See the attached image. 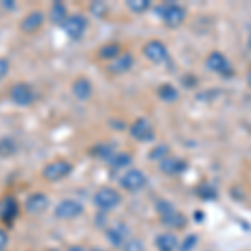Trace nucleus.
Wrapping results in <instances>:
<instances>
[{
    "label": "nucleus",
    "instance_id": "nucleus-1",
    "mask_svg": "<svg viewBox=\"0 0 251 251\" xmlns=\"http://www.w3.org/2000/svg\"><path fill=\"white\" fill-rule=\"evenodd\" d=\"M94 203L102 211H109L121 204V194L111 188H102L94 194Z\"/></svg>",
    "mask_w": 251,
    "mask_h": 251
},
{
    "label": "nucleus",
    "instance_id": "nucleus-2",
    "mask_svg": "<svg viewBox=\"0 0 251 251\" xmlns=\"http://www.w3.org/2000/svg\"><path fill=\"white\" fill-rule=\"evenodd\" d=\"M72 171V164L69 161H54V163L47 164L42 171V176L47 181H60L66 176H69Z\"/></svg>",
    "mask_w": 251,
    "mask_h": 251
},
{
    "label": "nucleus",
    "instance_id": "nucleus-3",
    "mask_svg": "<svg viewBox=\"0 0 251 251\" xmlns=\"http://www.w3.org/2000/svg\"><path fill=\"white\" fill-rule=\"evenodd\" d=\"M82 213H84L82 203H79L75 200H64L55 208V216L59 220H74V218L80 216Z\"/></svg>",
    "mask_w": 251,
    "mask_h": 251
},
{
    "label": "nucleus",
    "instance_id": "nucleus-4",
    "mask_svg": "<svg viewBox=\"0 0 251 251\" xmlns=\"http://www.w3.org/2000/svg\"><path fill=\"white\" fill-rule=\"evenodd\" d=\"M10 97L17 106H29L35 100V92L29 84H24V82H19L12 87L10 91Z\"/></svg>",
    "mask_w": 251,
    "mask_h": 251
},
{
    "label": "nucleus",
    "instance_id": "nucleus-5",
    "mask_svg": "<svg viewBox=\"0 0 251 251\" xmlns=\"http://www.w3.org/2000/svg\"><path fill=\"white\" fill-rule=\"evenodd\" d=\"M62 29L71 39H80L87 29V20L82 15H69L62 24Z\"/></svg>",
    "mask_w": 251,
    "mask_h": 251
},
{
    "label": "nucleus",
    "instance_id": "nucleus-6",
    "mask_svg": "<svg viewBox=\"0 0 251 251\" xmlns=\"http://www.w3.org/2000/svg\"><path fill=\"white\" fill-rule=\"evenodd\" d=\"M146 184V174L139 169H131L121 177V186L127 191H139Z\"/></svg>",
    "mask_w": 251,
    "mask_h": 251
},
{
    "label": "nucleus",
    "instance_id": "nucleus-7",
    "mask_svg": "<svg viewBox=\"0 0 251 251\" xmlns=\"http://www.w3.org/2000/svg\"><path fill=\"white\" fill-rule=\"evenodd\" d=\"M144 55L148 57L151 62H156V64H161L168 59V49L163 42L159 40H151L144 46Z\"/></svg>",
    "mask_w": 251,
    "mask_h": 251
},
{
    "label": "nucleus",
    "instance_id": "nucleus-8",
    "mask_svg": "<svg viewBox=\"0 0 251 251\" xmlns=\"http://www.w3.org/2000/svg\"><path fill=\"white\" fill-rule=\"evenodd\" d=\"M131 136L137 141H151L154 137V129L148 119H137L131 126Z\"/></svg>",
    "mask_w": 251,
    "mask_h": 251
},
{
    "label": "nucleus",
    "instance_id": "nucleus-9",
    "mask_svg": "<svg viewBox=\"0 0 251 251\" xmlns=\"http://www.w3.org/2000/svg\"><path fill=\"white\" fill-rule=\"evenodd\" d=\"M19 214V203L14 196H5L0 200V220L12 223Z\"/></svg>",
    "mask_w": 251,
    "mask_h": 251
},
{
    "label": "nucleus",
    "instance_id": "nucleus-10",
    "mask_svg": "<svg viewBox=\"0 0 251 251\" xmlns=\"http://www.w3.org/2000/svg\"><path fill=\"white\" fill-rule=\"evenodd\" d=\"M161 17L169 27H177L184 20V10L179 5L173 3V5H166L161 9Z\"/></svg>",
    "mask_w": 251,
    "mask_h": 251
},
{
    "label": "nucleus",
    "instance_id": "nucleus-11",
    "mask_svg": "<svg viewBox=\"0 0 251 251\" xmlns=\"http://www.w3.org/2000/svg\"><path fill=\"white\" fill-rule=\"evenodd\" d=\"M47 206H49V200L46 194H42V193H34L25 200V209L30 214L44 213L47 209Z\"/></svg>",
    "mask_w": 251,
    "mask_h": 251
},
{
    "label": "nucleus",
    "instance_id": "nucleus-12",
    "mask_svg": "<svg viewBox=\"0 0 251 251\" xmlns=\"http://www.w3.org/2000/svg\"><path fill=\"white\" fill-rule=\"evenodd\" d=\"M44 24V14L40 10H34L30 14H27L24 20L20 22V29H22L25 34H32V32L39 30Z\"/></svg>",
    "mask_w": 251,
    "mask_h": 251
},
{
    "label": "nucleus",
    "instance_id": "nucleus-13",
    "mask_svg": "<svg viewBox=\"0 0 251 251\" xmlns=\"http://www.w3.org/2000/svg\"><path fill=\"white\" fill-rule=\"evenodd\" d=\"M206 67L213 72L225 74V72L229 71V62L226 60L225 55L220 54V52H213V54L208 55V59H206Z\"/></svg>",
    "mask_w": 251,
    "mask_h": 251
},
{
    "label": "nucleus",
    "instance_id": "nucleus-14",
    "mask_svg": "<svg viewBox=\"0 0 251 251\" xmlns=\"http://www.w3.org/2000/svg\"><path fill=\"white\" fill-rule=\"evenodd\" d=\"M161 171L169 174V176H176V174L183 173L186 169V163L183 159H177V157H166L159 163Z\"/></svg>",
    "mask_w": 251,
    "mask_h": 251
},
{
    "label": "nucleus",
    "instance_id": "nucleus-15",
    "mask_svg": "<svg viewBox=\"0 0 251 251\" xmlns=\"http://www.w3.org/2000/svg\"><path fill=\"white\" fill-rule=\"evenodd\" d=\"M107 238L114 246H123L124 243L129 240V238H127V228H126L124 225L112 226V228L107 229Z\"/></svg>",
    "mask_w": 251,
    "mask_h": 251
},
{
    "label": "nucleus",
    "instance_id": "nucleus-16",
    "mask_svg": "<svg viewBox=\"0 0 251 251\" xmlns=\"http://www.w3.org/2000/svg\"><path fill=\"white\" fill-rule=\"evenodd\" d=\"M72 92H74V96L77 97L79 100H86L92 94V84L89 82L87 79L80 77L72 84Z\"/></svg>",
    "mask_w": 251,
    "mask_h": 251
},
{
    "label": "nucleus",
    "instance_id": "nucleus-17",
    "mask_svg": "<svg viewBox=\"0 0 251 251\" xmlns=\"http://www.w3.org/2000/svg\"><path fill=\"white\" fill-rule=\"evenodd\" d=\"M177 238L171 233H163L156 238V246L159 251H174L177 248Z\"/></svg>",
    "mask_w": 251,
    "mask_h": 251
},
{
    "label": "nucleus",
    "instance_id": "nucleus-18",
    "mask_svg": "<svg viewBox=\"0 0 251 251\" xmlns=\"http://www.w3.org/2000/svg\"><path fill=\"white\" fill-rule=\"evenodd\" d=\"M132 66V55L131 54H121L119 57L114 59V62L111 64V71L117 72V74H123L127 72Z\"/></svg>",
    "mask_w": 251,
    "mask_h": 251
},
{
    "label": "nucleus",
    "instance_id": "nucleus-19",
    "mask_svg": "<svg viewBox=\"0 0 251 251\" xmlns=\"http://www.w3.org/2000/svg\"><path fill=\"white\" fill-rule=\"evenodd\" d=\"M67 9H66V5H64L62 2H54L52 3V7H50V20L54 24H60L62 25L64 22L67 20Z\"/></svg>",
    "mask_w": 251,
    "mask_h": 251
},
{
    "label": "nucleus",
    "instance_id": "nucleus-20",
    "mask_svg": "<svg viewBox=\"0 0 251 251\" xmlns=\"http://www.w3.org/2000/svg\"><path fill=\"white\" fill-rule=\"evenodd\" d=\"M15 151H17V146H15L14 139H10V137L0 139V157H10L15 154Z\"/></svg>",
    "mask_w": 251,
    "mask_h": 251
},
{
    "label": "nucleus",
    "instance_id": "nucleus-21",
    "mask_svg": "<svg viewBox=\"0 0 251 251\" xmlns=\"http://www.w3.org/2000/svg\"><path fill=\"white\" fill-rule=\"evenodd\" d=\"M100 59H117L121 55V47L117 44H106L99 50Z\"/></svg>",
    "mask_w": 251,
    "mask_h": 251
},
{
    "label": "nucleus",
    "instance_id": "nucleus-22",
    "mask_svg": "<svg viewBox=\"0 0 251 251\" xmlns=\"http://www.w3.org/2000/svg\"><path fill=\"white\" fill-rule=\"evenodd\" d=\"M157 94H159L161 99L166 100V102H173V100L177 99V91L171 86V84H164V86H161L159 91H157Z\"/></svg>",
    "mask_w": 251,
    "mask_h": 251
},
{
    "label": "nucleus",
    "instance_id": "nucleus-23",
    "mask_svg": "<svg viewBox=\"0 0 251 251\" xmlns=\"http://www.w3.org/2000/svg\"><path fill=\"white\" fill-rule=\"evenodd\" d=\"M163 223L168 226H171V228H181L183 225H186V220L179 213L173 211L171 214H168V216H163Z\"/></svg>",
    "mask_w": 251,
    "mask_h": 251
},
{
    "label": "nucleus",
    "instance_id": "nucleus-24",
    "mask_svg": "<svg viewBox=\"0 0 251 251\" xmlns=\"http://www.w3.org/2000/svg\"><path fill=\"white\" fill-rule=\"evenodd\" d=\"M131 161H132V157L129 154H126V152H119L117 156H112L111 159H109V164H111L114 169H121V168H126Z\"/></svg>",
    "mask_w": 251,
    "mask_h": 251
},
{
    "label": "nucleus",
    "instance_id": "nucleus-25",
    "mask_svg": "<svg viewBox=\"0 0 251 251\" xmlns=\"http://www.w3.org/2000/svg\"><path fill=\"white\" fill-rule=\"evenodd\" d=\"M149 5H151V2L149 0H131V2H127V7L131 9L132 12H144L149 9Z\"/></svg>",
    "mask_w": 251,
    "mask_h": 251
},
{
    "label": "nucleus",
    "instance_id": "nucleus-26",
    "mask_svg": "<svg viewBox=\"0 0 251 251\" xmlns=\"http://www.w3.org/2000/svg\"><path fill=\"white\" fill-rule=\"evenodd\" d=\"M123 251H144V245L136 238H129L123 245Z\"/></svg>",
    "mask_w": 251,
    "mask_h": 251
},
{
    "label": "nucleus",
    "instance_id": "nucleus-27",
    "mask_svg": "<svg viewBox=\"0 0 251 251\" xmlns=\"http://www.w3.org/2000/svg\"><path fill=\"white\" fill-rule=\"evenodd\" d=\"M92 154L97 156V157H102V159H111V154H112V151H111V148L109 146H96L94 149H92Z\"/></svg>",
    "mask_w": 251,
    "mask_h": 251
},
{
    "label": "nucleus",
    "instance_id": "nucleus-28",
    "mask_svg": "<svg viewBox=\"0 0 251 251\" xmlns=\"http://www.w3.org/2000/svg\"><path fill=\"white\" fill-rule=\"evenodd\" d=\"M89 10H91V14L96 15V17H102V15L106 14V5H104L102 2H92Z\"/></svg>",
    "mask_w": 251,
    "mask_h": 251
},
{
    "label": "nucleus",
    "instance_id": "nucleus-29",
    "mask_svg": "<svg viewBox=\"0 0 251 251\" xmlns=\"http://www.w3.org/2000/svg\"><path fill=\"white\" fill-rule=\"evenodd\" d=\"M198 194H200L201 198H204V200H211V198H216V191H214L213 186H201V188L198 189Z\"/></svg>",
    "mask_w": 251,
    "mask_h": 251
},
{
    "label": "nucleus",
    "instance_id": "nucleus-30",
    "mask_svg": "<svg viewBox=\"0 0 251 251\" xmlns=\"http://www.w3.org/2000/svg\"><path fill=\"white\" fill-rule=\"evenodd\" d=\"M166 156H168V148H166V146H159V148L152 149V152H151V159H159V163L163 159H166Z\"/></svg>",
    "mask_w": 251,
    "mask_h": 251
},
{
    "label": "nucleus",
    "instance_id": "nucleus-31",
    "mask_svg": "<svg viewBox=\"0 0 251 251\" xmlns=\"http://www.w3.org/2000/svg\"><path fill=\"white\" fill-rule=\"evenodd\" d=\"M196 243H198V238L194 236V234H189L183 241V245H181V251H191L194 246H196Z\"/></svg>",
    "mask_w": 251,
    "mask_h": 251
},
{
    "label": "nucleus",
    "instance_id": "nucleus-32",
    "mask_svg": "<svg viewBox=\"0 0 251 251\" xmlns=\"http://www.w3.org/2000/svg\"><path fill=\"white\" fill-rule=\"evenodd\" d=\"M9 60H5V59H0V80H2L3 77L7 75V72H9Z\"/></svg>",
    "mask_w": 251,
    "mask_h": 251
},
{
    "label": "nucleus",
    "instance_id": "nucleus-33",
    "mask_svg": "<svg viewBox=\"0 0 251 251\" xmlns=\"http://www.w3.org/2000/svg\"><path fill=\"white\" fill-rule=\"evenodd\" d=\"M9 245V234L0 229V251L5 250V246Z\"/></svg>",
    "mask_w": 251,
    "mask_h": 251
},
{
    "label": "nucleus",
    "instance_id": "nucleus-34",
    "mask_svg": "<svg viewBox=\"0 0 251 251\" xmlns=\"http://www.w3.org/2000/svg\"><path fill=\"white\" fill-rule=\"evenodd\" d=\"M69 251H87L86 248H82V246H71Z\"/></svg>",
    "mask_w": 251,
    "mask_h": 251
},
{
    "label": "nucleus",
    "instance_id": "nucleus-35",
    "mask_svg": "<svg viewBox=\"0 0 251 251\" xmlns=\"http://www.w3.org/2000/svg\"><path fill=\"white\" fill-rule=\"evenodd\" d=\"M3 7H7V9H14V3H9V0H5V2H3Z\"/></svg>",
    "mask_w": 251,
    "mask_h": 251
},
{
    "label": "nucleus",
    "instance_id": "nucleus-36",
    "mask_svg": "<svg viewBox=\"0 0 251 251\" xmlns=\"http://www.w3.org/2000/svg\"><path fill=\"white\" fill-rule=\"evenodd\" d=\"M248 82H250V86H251V71H250V74H248Z\"/></svg>",
    "mask_w": 251,
    "mask_h": 251
},
{
    "label": "nucleus",
    "instance_id": "nucleus-37",
    "mask_svg": "<svg viewBox=\"0 0 251 251\" xmlns=\"http://www.w3.org/2000/svg\"><path fill=\"white\" fill-rule=\"evenodd\" d=\"M248 47L251 49V34H250V39H248Z\"/></svg>",
    "mask_w": 251,
    "mask_h": 251
},
{
    "label": "nucleus",
    "instance_id": "nucleus-38",
    "mask_svg": "<svg viewBox=\"0 0 251 251\" xmlns=\"http://www.w3.org/2000/svg\"><path fill=\"white\" fill-rule=\"evenodd\" d=\"M91 251H104V250H99V248H94V250H91Z\"/></svg>",
    "mask_w": 251,
    "mask_h": 251
},
{
    "label": "nucleus",
    "instance_id": "nucleus-39",
    "mask_svg": "<svg viewBox=\"0 0 251 251\" xmlns=\"http://www.w3.org/2000/svg\"><path fill=\"white\" fill-rule=\"evenodd\" d=\"M47 251H60V250H55V248H52V250H47Z\"/></svg>",
    "mask_w": 251,
    "mask_h": 251
}]
</instances>
